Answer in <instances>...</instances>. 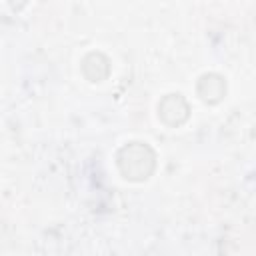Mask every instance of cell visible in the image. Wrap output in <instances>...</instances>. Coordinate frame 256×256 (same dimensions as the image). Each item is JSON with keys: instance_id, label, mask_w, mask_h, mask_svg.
Returning a JSON list of instances; mask_svg holds the SVG:
<instances>
[{"instance_id": "6da1fadb", "label": "cell", "mask_w": 256, "mask_h": 256, "mask_svg": "<svg viewBox=\"0 0 256 256\" xmlns=\"http://www.w3.org/2000/svg\"><path fill=\"white\" fill-rule=\"evenodd\" d=\"M116 166L124 180L144 182L156 170V152L146 142H128L116 152Z\"/></svg>"}, {"instance_id": "7a4b0ae2", "label": "cell", "mask_w": 256, "mask_h": 256, "mask_svg": "<svg viewBox=\"0 0 256 256\" xmlns=\"http://www.w3.org/2000/svg\"><path fill=\"white\" fill-rule=\"evenodd\" d=\"M158 118L168 128H178L190 118V104L180 92H170L158 102Z\"/></svg>"}, {"instance_id": "3957f363", "label": "cell", "mask_w": 256, "mask_h": 256, "mask_svg": "<svg viewBox=\"0 0 256 256\" xmlns=\"http://www.w3.org/2000/svg\"><path fill=\"white\" fill-rule=\"evenodd\" d=\"M196 96L204 104H218L226 96V80L216 72H206L196 82Z\"/></svg>"}, {"instance_id": "277c9868", "label": "cell", "mask_w": 256, "mask_h": 256, "mask_svg": "<svg viewBox=\"0 0 256 256\" xmlns=\"http://www.w3.org/2000/svg\"><path fill=\"white\" fill-rule=\"evenodd\" d=\"M80 70L88 82H102L110 76V58L104 52H88L82 58Z\"/></svg>"}]
</instances>
